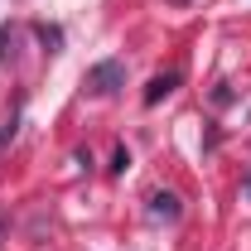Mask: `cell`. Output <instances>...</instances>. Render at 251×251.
Listing matches in <instances>:
<instances>
[{"mask_svg": "<svg viewBox=\"0 0 251 251\" xmlns=\"http://www.w3.org/2000/svg\"><path fill=\"white\" fill-rule=\"evenodd\" d=\"M82 87L92 97H116L126 87V63L121 58H101V63H92L87 68V77H82Z\"/></svg>", "mask_w": 251, "mask_h": 251, "instance_id": "6da1fadb", "label": "cell"}, {"mask_svg": "<svg viewBox=\"0 0 251 251\" xmlns=\"http://www.w3.org/2000/svg\"><path fill=\"white\" fill-rule=\"evenodd\" d=\"M247 193H251V179H247Z\"/></svg>", "mask_w": 251, "mask_h": 251, "instance_id": "8992f818", "label": "cell"}, {"mask_svg": "<svg viewBox=\"0 0 251 251\" xmlns=\"http://www.w3.org/2000/svg\"><path fill=\"white\" fill-rule=\"evenodd\" d=\"M179 213H184V208H179L174 193H155V198H150V218L155 222H179Z\"/></svg>", "mask_w": 251, "mask_h": 251, "instance_id": "3957f363", "label": "cell"}, {"mask_svg": "<svg viewBox=\"0 0 251 251\" xmlns=\"http://www.w3.org/2000/svg\"><path fill=\"white\" fill-rule=\"evenodd\" d=\"M179 82H184V73H179V68H169V73L150 77V87H145V106H159V101H164V97L174 92Z\"/></svg>", "mask_w": 251, "mask_h": 251, "instance_id": "7a4b0ae2", "label": "cell"}, {"mask_svg": "<svg viewBox=\"0 0 251 251\" xmlns=\"http://www.w3.org/2000/svg\"><path fill=\"white\" fill-rule=\"evenodd\" d=\"M10 44H15V29L5 25V29H0V63H5V49H10Z\"/></svg>", "mask_w": 251, "mask_h": 251, "instance_id": "5b68a950", "label": "cell"}, {"mask_svg": "<svg viewBox=\"0 0 251 251\" xmlns=\"http://www.w3.org/2000/svg\"><path fill=\"white\" fill-rule=\"evenodd\" d=\"M39 39H44V44H53V53H58V44H63V34L49 29V25H39Z\"/></svg>", "mask_w": 251, "mask_h": 251, "instance_id": "277c9868", "label": "cell"}]
</instances>
